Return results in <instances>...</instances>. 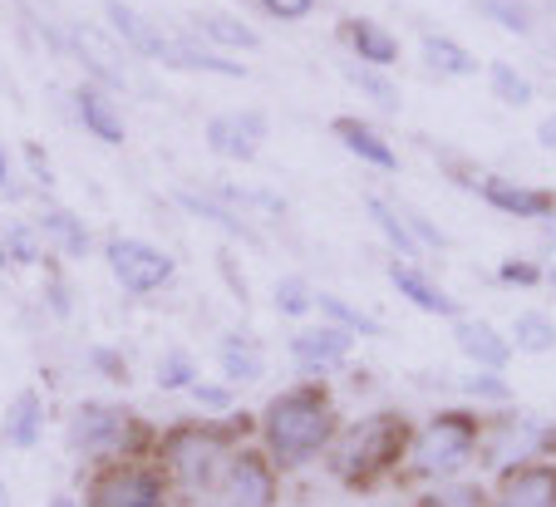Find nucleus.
<instances>
[{"label": "nucleus", "mask_w": 556, "mask_h": 507, "mask_svg": "<svg viewBox=\"0 0 556 507\" xmlns=\"http://www.w3.org/2000/svg\"><path fill=\"white\" fill-rule=\"evenodd\" d=\"M21 163H25V178H30V188H40V192H54V188H60V173H54V163H50V153H45V143L25 138V143H21Z\"/></svg>", "instance_id": "43"}, {"label": "nucleus", "mask_w": 556, "mask_h": 507, "mask_svg": "<svg viewBox=\"0 0 556 507\" xmlns=\"http://www.w3.org/2000/svg\"><path fill=\"white\" fill-rule=\"evenodd\" d=\"M315 316L330 320V326H340V330H350L355 340H379V335H384V326H379L365 306L336 296V291H320V296H315Z\"/></svg>", "instance_id": "31"}, {"label": "nucleus", "mask_w": 556, "mask_h": 507, "mask_svg": "<svg viewBox=\"0 0 556 507\" xmlns=\"http://www.w3.org/2000/svg\"><path fill=\"white\" fill-rule=\"evenodd\" d=\"M173 202H178L188 217H198L202 227H212V232L231 237V242H262V227L247 223V217H237V212L227 207V202H217L207 188H173Z\"/></svg>", "instance_id": "26"}, {"label": "nucleus", "mask_w": 556, "mask_h": 507, "mask_svg": "<svg viewBox=\"0 0 556 507\" xmlns=\"http://www.w3.org/2000/svg\"><path fill=\"white\" fill-rule=\"evenodd\" d=\"M493 281L503 291H536L546 286V262H532V256H503L493 271Z\"/></svg>", "instance_id": "39"}, {"label": "nucleus", "mask_w": 556, "mask_h": 507, "mask_svg": "<svg viewBox=\"0 0 556 507\" xmlns=\"http://www.w3.org/2000/svg\"><path fill=\"white\" fill-rule=\"evenodd\" d=\"M400 212H404V223H409V232H414V242L424 246V252H433V256H443L448 252V232H443L439 223H433L429 212H419V207H409V202H400Z\"/></svg>", "instance_id": "42"}, {"label": "nucleus", "mask_w": 556, "mask_h": 507, "mask_svg": "<svg viewBox=\"0 0 556 507\" xmlns=\"http://www.w3.org/2000/svg\"><path fill=\"white\" fill-rule=\"evenodd\" d=\"M89 370H94L99 380L118 384V390L134 380V370H128V355L118 345H89Z\"/></svg>", "instance_id": "44"}, {"label": "nucleus", "mask_w": 556, "mask_h": 507, "mask_svg": "<svg viewBox=\"0 0 556 507\" xmlns=\"http://www.w3.org/2000/svg\"><path fill=\"white\" fill-rule=\"evenodd\" d=\"M45 507H79V493H70V487H60V493H50V503Z\"/></svg>", "instance_id": "50"}, {"label": "nucleus", "mask_w": 556, "mask_h": 507, "mask_svg": "<svg viewBox=\"0 0 556 507\" xmlns=\"http://www.w3.org/2000/svg\"><path fill=\"white\" fill-rule=\"evenodd\" d=\"M478 11L483 21L503 25L513 35H532V11H527V0H478Z\"/></svg>", "instance_id": "41"}, {"label": "nucleus", "mask_w": 556, "mask_h": 507, "mask_svg": "<svg viewBox=\"0 0 556 507\" xmlns=\"http://www.w3.org/2000/svg\"><path fill=\"white\" fill-rule=\"evenodd\" d=\"M217 380L231 390H252L266 380V345L252 326H227L217 335Z\"/></svg>", "instance_id": "17"}, {"label": "nucleus", "mask_w": 556, "mask_h": 507, "mask_svg": "<svg viewBox=\"0 0 556 507\" xmlns=\"http://www.w3.org/2000/svg\"><path fill=\"white\" fill-rule=\"evenodd\" d=\"M45 301H50L54 320H70L74 316V296H70V286H64V276H60V266H54V262H50V281H45Z\"/></svg>", "instance_id": "46"}, {"label": "nucleus", "mask_w": 556, "mask_h": 507, "mask_svg": "<svg viewBox=\"0 0 556 507\" xmlns=\"http://www.w3.org/2000/svg\"><path fill=\"white\" fill-rule=\"evenodd\" d=\"M419 60H424V69L429 75H439V79H468V75H478L483 64H478V54L468 50L463 40H453V35H439V30H429L419 40Z\"/></svg>", "instance_id": "29"}, {"label": "nucleus", "mask_w": 556, "mask_h": 507, "mask_svg": "<svg viewBox=\"0 0 556 507\" xmlns=\"http://www.w3.org/2000/svg\"><path fill=\"white\" fill-rule=\"evenodd\" d=\"M419 423L404 409H369L340 429L336 448L326 454V473L340 493H379L389 478H404Z\"/></svg>", "instance_id": "3"}, {"label": "nucleus", "mask_w": 556, "mask_h": 507, "mask_svg": "<svg viewBox=\"0 0 556 507\" xmlns=\"http://www.w3.org/2000/svg\"><path fill=\"white\" fill-rule=\"evenodd\" d=\"M70 114H74V124L94 138V143H109V149H124V143H128V124H124L118 99L109 94V89L79 79V85L70 89Z\"/></svg>", "instance_id": "18"}, {"label": "nucleus", "mask_w": 556, "mask_h": 507, "mask_svg": "<svg viewBox=\"0 0 556 507\" xmlns=\"http://www.w3.org/2000/svg\"><path fill=\"white\" fill-rule=\"evenodd\" d=\"M384 281L394 286V291H400L414 310H424V316H439V320H458L463 316L458 296H453V291L433 271H424V262H400V256H389V262H384Z\"/></svg>", "instance_id": "14"}, {"label": "nucleus", "mask_w": 556, "mask_h": 507, "mask_svg": "<svg viewBox=\"0 0 556 507\" xmlns=\"http://www.w3.org/2000/svg\"><path fill=\"white\" fill-rule=\"evenodd\" d=\"M157 448V423H148L124 400H79L64 419V454L79 468L109 464V458H153Z\"/></svg>", "instance_id": "4"}, {"label": "nucleus", "mask_w": 556, "mask_h": 507, "mask_svg": "<svg viewBox=\"0 0 556 507\" xmlns=\"http://www.w3.org/2000/svg\"><path fill=\"white\" fill-rule=\"evenodd\" d=\"M315 296H320V291H315L305 276H281V281L271 286V310L281 320H295V326H305V320L315 316Z\"/></svg>", "instance_id": "35"}, {"label": "nucleus", "mask_w": 556, "mask_h": 507, "mask_svg": "<svg viewBox=\"0 0 556 507\" xmlns=\"http://www.w3.org/2000/svg\"><path fill=\"white\" fill-rule=\"evenodd\" d=\"M35 227H40V237H45V246H50L54 262H89V256L99 252L94 227H89L74 207H64V202H54V198L35 212Z\"/></svg>", "instance_id": "16"}, {"label": "nucleus", "mask_w": 556, "mask_h": 507, "mask_svg": "<svg viewBox=\"0 0 556 507\" xmlns=\"http://www.w3.org/2000/svg\"><path fill=\"white\" fill-rule=\"evenodd\" d=\"M5 266H11V256H5V242H0V271H5Z\"/></svg>", "instance_id": "53"}, {"label": "nucleus", "mask_w": 556, "mask_h": 507, "mask_svg": "<svg viewBox=\"0 0 556 507\" xmlns=\"http://www.w3.org/2000/svg\"><path fill=\"white\" fill-rule=\"evenodd\" d=\"M483 429L488 414L472 409V404H448V409H433L419 423L409 448V464H404V483H458L472 464H478V448H483Z\"/></svg>", "instance_id": "5"}, {"label": "nucleus", "mask_w": 556, "mask_h": 507, "mask_svg": "<svg viewBox=\"0 0 556 507\" xmlns=\"http://www.w3.org/2000/svg\"><path fill=\"white\" fill-rule=\"evenodd\" d=\"M359 340L350 335V330L330 326V320H305V326L291 330V340H286V355H291V365L301 370V380H326V375L345 370L350 355H355Z\"/></svg>", "instance_id": "11"}, {"label": "nucleus", "mask_w": 556, "mask_h": 507, "mask_svg": "<svg viewBox=\"0 0 556 507\" xmlns=\"http://www.w3.org/2000/svg\"><path fill=\"white\" fill-rule=\"evenodd\" d=\"M188 30L198 35L202 45H212V50L231 54V60H252V54L262 50V30L237 11H198Z\"/></svg>", "instance_id": "23"}, {"label": "nucleus", "mask_w": 556, "mask_h": 507, "mask_svg": "<svg viewBox=\"0 0 556 507\" xmlns=\"http://www.w3.org/2000/svg\"><path fill=\"white\" fill-rule=\"evenodd\" d=\"M340 429H345L340 394L326 380H295L291 390L271 394L256 409V444L281 473H305V468L326 464Z\"/></svg>", "instance_id": "1"}, {"label": "nucleus", "mask_w": 556, "mask_h": 507, "mask_svg": "<svg viewBox=\"0 0 556 507\" xmlns=\"http://www.w3.org/2000/svg\"><path fill=\"white\" fill-rule=\"evenodd\" d=\"M453 345H458V355L468 359L472 370H493V375H507V365H513V355H517L507 330H497L493 320H483V316L453 320Z\"/></svg>", "instance_id": "19"}, {"label": "nucleus", "mask_w": 556, "mask_h": 507, "mask_svg": "<svg viewBox=\"0 0 556 507\" xmlns=\"http://www.w3.org/2000/svg\"><path fill=\"white\" fill-rule=\"evenodd\" d=\"M488 85H493V94L503 99L507 109H532V99H536V85L517 69V64H507V60H493L488 64Z\"/></svg>", "instance_id": "37"}, {"label": "nucleus", "mask_w": 556, "mask_h": 507, "mask_svg": "<svg viewBox=\"0 0 556 507\" xmlns=\"http://www.w3.org/2000/svg\"><path fill=\"white\" fill-rule=\"evenodd\" d=\"M414 507H493V493L483 483H443L414 497Z\"/></svg>", "instance_id": "38"}, {"label": "nucleus", "mask_w": 556, "mask_h": 507, "mask_svg": "<svg viewBox=\"0 0 556 507\" xmlns=\"http://www.w3.org/2000/svg\"><path fill=\"white\" fill-rule=\"evenodd\" d=\"M546 286L556 291V262H546Z\"/></svg>", "instance_id": "52"}, {"label": "nucleus", "mask_w": 556, "mask_h": 507, "mask_svg": "<svg viewBox=\"0 0 556 507\" xmlns=\"http://www.w3.org/2000/svg\"><path fill=\"white\" fill-rule=\"evenodd\" d=\"M99 256H104L109 276L118 281V291L134 301H148L178 281V256L168 246L148 242V237H104Z\"/></svg>", "instance_id": "9"}, {"label": "nucleus", "mask_w": 556, "mask_h": 507, "mask_svg": "<svg viewBox=\"0 0 556 507\" xmlns=\"http://www.w3.org/2000/svg\"><path fill=\"white\" fill-rule=\"evenodd\" d=\"M45 35L54 40V50L70 54L85 69L89 85L109 89V94H134V69H128V50L109 35V25L94 21H70V25H45Z\"/></svg>", "instance_id": "8"}, {"label": "nucleus", "mask_w": 556, "mask_h": 507, "mask_svg": "<svg viewBox=\"0 0 556 507\" xmlns=\"http://www.w3.org/2000/svg\"><path fill=\"white\" fill-rule=\"evenodd\" d=\"M168 75H217V79H247V60H231V54L202 45L192 30H173V50L163 60Z\"/></svg>", "instance_id": "25"}, {"label": "nucleus", "mask_w": 556, "mask_h": 507, "mask_svg": "<svg viewBox=\"0 0 556 507\" xmlns=\"http://www.w3.org/2000/svg\"><path fill=\"white\" fill-rule=\"evenodd\" d=\"M453 390L463 394V400L472 404H488V409H507V404H517V390L507 384V375H493V370H468L453 380Z\"/></svg>", "instance_id": "36"}, {"label": "nucleus", "mask_w": 556, "mask_h": 507, "mask_svg": "<svg viewBox=\"0 0 556 507\" xmlns=\"http://www.w3.org/2000/svg\"><path fill=\"white\" fill-rule=\"evenodd\" d=\"M365 217L375 223V232L384 237V246L400 256V262H424V246L414 242V232H409V223H404V212H400V202L394 198L365 192Z\"/></svg>", "instance_id": "28"}, {"label": "nucleus", "mask_w": 556, "mask_h": 507, "mask_svg": "<svg viewBox=\"0 0 556 507\" xmlns=\"http://www.w3.org/2000/svg\"><path fill=\"white\" fill-rule=\"evenodd\" d=\"M0 242H5V256H11V266H21V271H40V266H50V246H45L40 227L35 223H5V232H0Z\"/></svg>", "instance_id": "33"}, {"label": "nucleus", "mask_w": 556, "mask_h": 507, "mask_svg": "<svg viewBox=\"0 0 556 507\" xmlns=\"http://www.w3.org/2000/svg\"><path fill=\"white\" fill-rule=\"evenodd\" d=\"M330 134L340 138V149L350 159H359L365 168H379V173H400V149L384 138V128H375L369 118H355V114H336L330 118Z\"/></svg>", "instance_id": "22"}, {"label": "nucleus", "mask_w": 556, "mask_h": 507, "mask_svg": "<svg viewBox=\"0 0 556 507\" xmlns=\"http://www.w3.org/2000/svg\"><path fill=\"white\" fill-rule=\"evenodd\" d=\"M478 198L488 202L493 212H503V217H517V223H552L556 212V192L552 188H527V182H513V178H497V173H488V178H472L468 182Z\"/></svg>", "instance_id": "15"}, {"label": "nucleus", "mask_w": 556, "mask_h": 507, "mask_svg": "<svg viewBox=\"0 0 556 507\" xmlns=\"http://www.w3.org/2000/svg\"><path fill=\"white\" fill-rule=\"evenodd\" d=\"M320 0H256V11L266 15V21H276V25H295V21H305V15L315 11Z\"/></svg>", "instance_id": "45"}, {"label": "nucleus", "mask_w": 556, "mask_h": 507, "mask_svg": "<svg viewBox=\"0 0 556 507\" xmlns=\"http://www.w3.org/2000/svg\"><path fill=\"white\" fill-rule=\"evenodd\" d=\"M217 497L222 507H281L286 497V473L266 458V448L256 444H237L217 478Z\"/></svg>", "instance_id": "10"}, {"label": "nucleus", "mask_w": 556, "mask_h": 507, "mask_svg": "<svg viewBox=\"0 0 556 507\" xmlns=\"http://www.w3.org/2000/svg\"><path fill=\"white\" fill-rule=\"evenodd\" d=\"M542 252H546V262H556V212H552V223H542Z\"/></svg>", "instance_id": "49"}, {"label": "nucleus", "mask_w": 556, "mask_h": 507, "mask_svg": "<svg viewBox=\"0 0 556 507\" xmlns=\"http://www.w3.org/2000/svg\"><path fill=\"white\" fill-rule=\"evenodd\" d=\"M45 429H50V404H45L40 390L25 384L0 414V444L15 448V454H30V448L45 444Z\"/></svg>", "instance_id": "24"}, {"label": "nucleus", "mask_w": 556, "mask_h": 507, "mask_svg": "<svg viewBox=\"0 0 556 507\" xmlns=\"http://www.w3.org/2000/svg\"><path fill=\"white\" fill-rule=\"evenodd\" d=\"M536 143H542V149H552V153H556V114H546L542 124H536Z\"/></svg>", "instance_id": "48"}, {"label": "nucleus", "mask_w": 556, "mask_h": 507, "mask_svg": "<svg viewBox=\"0 0 556 507\" xmlns=\"http://www.w3.org/2000/svg\"><path fill=\"white\" fill-rule=\"evenodd\" d=\"M0 507H15V497H11V483L0 478Z\"/></svg>", "instance_id": "51"}, {"label": "nucleus", "mask_w": 556, "mask_h": 507, "mask_svg": "<svg viewBox=\"0 0 556 507\" xmlns=\"http://www.w3.org/2000/svg\"><path fill=\"white\" fill-rule=\"evenodd\" d=\"M202 188L212 192L217 202H227L237 217H247V223L256 227H281L291 223V202H286V192L266 188V182H231V178H217V182H202Z\"/></svg>", "instance_id": "20"}, {"label": "nucleus", "mask_w": 556, "mask_h": 507, "mask_svg": "<svg viewBox=\"0 0 556 507\" xmlns=\"http://www.w3.org/2000/svg\"><path fill=\"white\" fill-rule=\"evenodd\" d=\"M340 75H345V85L355 89V94H365L375 109H384V114H400L404 109V94L400 85L384 75V69H369V64H355V60H340Z\"/></svg>", "instance_id": "30"}, {"label": "nucleus", "mask_w": 556, "mask_h": 507, "mask_svg": "<svg viewBox=\"0 0 556 507\" xmlns=\"http://www.w3.org/2000/svg\"><path fill=\"white\" fill-rule=\"evenodd\" d=\"M104 25H109V35L134 54V60L157 64V69H163V60H168V50H173L168 25H157L153 15H143L138 5H128V0H104Z\"/></svg>", "instance_id": "13"}, {"label": "nucleus", "mask_w": 556, "mask_h": 507, "mask_svg": "<svg viewBox=\"0 0 556 507\" xmlns=\"http://www.w3.org/2000/svg\"><path fill=\"white\" fill-rule=\"evenodd\" d=\"M271 138V118L262 109H217V114L202 124V143H207L212 159L227 163H256Z\"/></svg>", "instance_id": "12"}, {"label": "nucleus", "mask_w": 556, "mask_h": 507, "mask_svg": "<svg viewBox=\"0 0 556 507\" xmlns=\"http://www.w3.org/2000/svg\"><path fill=\"white\" fill-rule=\"evenodd\" d=\"M79 507H182V497L157 458H109L85 468Z\"/></svg>", "instance_id": "7"}, {"label": "nucleus", "mask_w": 556, "mask_h": 507, "mask_svg": "<svg viewBox=\"0 0 556 507\" xmlns=\"http://www.w3.org/2000/svg\"><path fill=\"white\" fill-rule=\"evenodd\" d=\"M507 340H513L517 355H552L556 350V316H546V310H522V316L513 320V330H507Z\"/></svg>", "instance_id": "34"}, {"label": "nucleus", "mask_w": 556, "mask_h": 507, "mask_svg": "<svg viewBox=\"0 0 556 507\" xmlns=\"http://www.w3.org/2000/svg\"><path fill=\"white\" fill-rule=\"evenodd\" d=\"M478 464L488 478H507L527 464H556V423L546 414L532 409H493L483 429V448H478Z\"/></svg>", "instance_id": "6"}, {"label": "nucleus", "mask_w": 556, "mask_h": 507, "mask_svg": "<svg viewBox=\"0 0 556 507\" xmlns=\"http://www.w3.org/2000/svg\"><path fill=\"white\" fill-rule=\"evenodd\" d=\"M198 380H202V359L192 355L188 345H173V350H163V355H157L153 384H157L163 394H188Z\"/></svg>", "instance_id": "32"}, {"label": "nucleus", "mask_w": 556, "mask_h": 507, "mask_svg": "<svg viewBox=\"0 0 556 507\" xmlns=\"http://www.w3.org/2000/svg\"><path fill=\"white\" fill-rule=\"evenodd\" d=\"M336 40L350 60L369 64V69H389V64H400V54H404L400 35L384 30V25L369 21V15H345V21L336 25Z\"/></svg>", "instance_id": "21"}, {"label": "nucleus", "mask_w": 556, "mask_h": 507, "mask_svg": "<svg viewBox=\"0 0 556 507\" xmlns=\"http://www.w3.org/2000/svg\"><path fill=\"white\" fill-rule=\"evenodd\" d=\"M188 400L198 404V414H212V419H227V414L237 409V390H231L227 380H198L188 390Z\"/></svg>", "instance_id": "40"}, {"label": "nucleus", "mask_w": 556, "mask_h": 507, "mask_svg": "<svg viewBox=\"0 0 556 507\" xmlns=\"http://www.w3.org/2000/svg\"><path fill=\"white\" fill-rule=\"evenodd\" d=\"M25 192V182H21V168H15V153L0 143V198H21Z\"/></svg>", "instance_id": "47"}, {"label": "nucleus", "mask_w": 556, "mask_h": 507, "mask_svg": "<svg viewBox=\"0 0 556 507\" xmlns=\"http://www.w3.org/2000/svg\"><path fill=\"white\" fill-rule=\"evenodd\" d=\"M497 507H556V464H527L517 473L497 478Z\"/></svg>", "instance_id": "27"}, {"label": "nucleus", "mask_w": 556, "mask_h": 507, "mask_svg": "<svg viewBox=\"0 0 556 507\" xmlns=\"http://www.w3.org/2000/svg\"><path fill=\"white\" fill-rule=\"evenodd\" d=\"M256 439V414L231 409L227 419H212V414H192V419H173L157 429V468L168 473V483L178 487V497H212L217 493V478L227 468L231 448L252 444Z\"/></svg>", "instance_id": "2"}]
</instances>
